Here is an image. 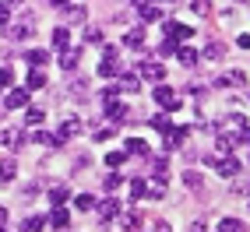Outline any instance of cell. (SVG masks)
<instances>
[{"label":"cell","mask_w":250,"mask_h":232,"mask_svg":"<svg viewBox=\"0 0 250 232\" xmlns=\"http://www.w3.org/2000/svg\"><path fill=\"white\" fill-rule=\"evenodd\" d=\"M130 197H148V183H145V179H130Z\"/></svg>","instance_id":"obj_29"},{"label":"cell","mask_w":250,"mask_h":232,"mask_svg":"<svg viewBox=\"0 0 250 232\" xmlns=\"http://www.w3.org/2000/svg\"><path fill=\"white\" fill-rule=\"evenodd\" d=\"M176 60L183 63V67H194V63H197V49H190V46H176Z\"/></svg>","instance_id":"obj_11"},{"label":"cell","mask_w":250,"mask_h":232,"mask_svg":"<svg viewBox=\"0 0 250 232\" xmlns=\"http://www.w3.org/2000/svg\"><path fill=\"white\" fill-rule=\"evenodd\" d=\"M53 4H57V7H63V4H67V0H53Z\"/></svg>","instance_id":"obj_50"},{"label":"cell","mask_w":250,"mask_h":232,"mask_svg":"<svg viewBox=\"0 0 250 232\" xmlns=\"http://www.w3.org/2000/svg\"><path fill=\"white\" fill-rule=\"evenodd\" d=\"M28 113H25V123L28 127H39L42 120H46V109H39V106H25Z\"/></svg>","instance_id":"obj_14"},{"label":"cell","mask_w":250,"mask_h":232,"mask_svg":"<svg viewBox=\"0 0 250 232\" xmlns=\"http://www.w3.org/2000/svg\"><path fill=\"white\" fill-rule=\"evenodd\" d=\"M103 113L109 116V120H113V123H120V120H124V106H120V102H116V98H109V102H106V109H103Z\"/></svg>","instance_id":"obj_17"},{"label":"cell","mask_w":250,"mask_h":232,"mask_svg":"<svg viewBox=\"0 0 250 232\" xmlns=\"http://www.w3.org/2000/svg\"><path fill=\"white\" fill-rule=\"evenodd\" d=\"M28 106V92L25 88H11L7 92V109H25Z\"/></svg>","instance_id":"obj_8"},{"label":"cell","mask_w":250,"mask_h":232,"mask_svg":"<svg viewBox=\"0 0 250 232\" xmlns=\"http://www.w3.org/2000/svg\"><path fill=\"white\" fill-rule=\"evenodd\" d=\"M36 88H46V71L32 67V74H28V92H36Z\"/></svg>","instance_id":"obj_16"},{"label":"cell","mask_w":250,"mask_h":232,"mask_svg":"<svg viewBox=\"0 0 250 232\" xmlns=\"http://www.w3.org/2000/svg\"><path fill=\"white\" fill-rule=\"evenodd\" d=\"M95 208H99V222H113V218H116V211H120V204H116L113 197H106V201H103V204H95Z\"/></svg>","instance_id":"obj_7"},{"label":"cell","mask_w":250,"mask_h":232,"mask_svg":"<svg viewBox=\"0 0 250 232\" xmlns=\"http://www.w3.org/2000/svg\"><path fill=\"white\" fill-rule=\"evenodd\" d=\"M60 67L63 71H74L78 67V49H67V46L60 49Z\"/></svg>","instance_id":"obj_13"},{"label":"cell","mask_w":250,"mask_h":232,"mask_svg":"<svg viewBox=\"0 0 250 232\" xmlns=\"http://www.w3.org/2000/svg\"><path fill=\"white\" fill-rule=\"evenodd\" d=\"M215 152H219V155H229V152H232V134H219V141H215Z\"/></svg>","instance_id":"obj_21"},{"label":"cell","mask_w":250,"mask_h":232,"mask_svg":"<svg viewBox=\"0 0 250 232\" xmlns=\"http://www.w3.org/2000/svg\"><path fill=\"white\" fill-rule=\"evenodd\" d=\"M219 232H243V222L240 218H222L219 222Z\"/></svg>","instance_id":"obj_23"},{"label":"cell","mask_w":250,"mask_h":232,"mask_svg":"<svg viewBox=\"0 0 250 232\" xmlns=\"http://www.w3.org/2000/svg\"><path fill=\"white\" fill-rule=\"evenodd\" d=\"M190 232H205V225H201V222H194V225H190Z\"/></svg>","instance_id":"obj_47"},{"label":"cell","mask_w":250,"mask_h":232,"mask_svg":"<svg viewBox=\"0 0 250 232\" xmlns=\"http://www.w3.org/2000/svg\"><path fill=\"white\" fill-rule=\"evenodd\" d=\"M166 4H173V0H166Z\"/></svg>","instance_id":"obj_52"},{"label":"cell","mask_w":250,"mask_h":232,"mask_svg":"<svg viewBox=\"0 0 250 232\" xmlns=\"http://www.w3.org/2000/svg\"><path fill=\"white\" fill-rule=\"evenodd\" d=\"M4 222H7V211H4V208H0V225H4Z\"/></svg>","instance_id":"obj_49"},{"label":"cell","mask_w":250,"mask_h":232,"mask_svg":"<svg viewBox=\"0 0 250 232\" xmlns=\"http://www.w3.org/2000/svg\"><path fill=\"white\" fill-rule=\"evenodd\" d=\"M124 152H113V155H106V165H109V169H120V165H124Z\"/></svg>","instance_id":"obj_34"},{"label":"cell","mask_w":250,"mask_h":232,"mask_svg":"<svg viewBox=\"0 0 250 232\" xmlns=\"http://www.w3.org/2000/svg\"><path fill=\"white\" fill-rule=\"evenodd\" d=\"M25 60L32 63V67H46V63H49V53H46V49H32Z\"/></svg>","instance_id":"obj_18"},{"label":"cell","mask_w":250,"mask_h":232,"mask_svg":"<svg viewBox=\"0 0 250 232\" xmlns=\"http://www.w3.org/2000/svg\"><path fill=\"white\" fill-rule=\"evenodd\" d=\"M124 155H148V144L141 137H127V148H124Z\"/></svg>","instance_id":"obj_15"},{"label":"cell","mask_w":250,"mask_h":232,"mask_svg":"<svg viewBox=\"0 0 250 232\" xmlns=\"http://www.w3.org/2000/svg\"><path fill=\"white\" fill-rule=\"evenodd\" d=\"M183 183H187L190 190H201V187H205V179H201V173H183Z\"/></svg>","instance_id":"obj_27"},{"label":"cell","mask_w":250,"mask_h":232,"mask_svg":"<svg viewBox=\"0 0 250 232\" xmlns=\"http://www.w3.org/2000/svg\"><path fill=\"white\" fill-rule=\"evenodd\" d=\"M21 229H25V232H39V229H42V218H25Z\"/></svg>","instance_id":"obj_37"},{"label":"cell","mask_w":250,"mask_h":232,"mask_svg":"<svg viewBox=\"0 0 250 232\" xmlns=\"http://www.w3.org/2000/svg\"><path fill=\"white\" fill-rule=\"evenodd\" d=\"M67 187H53V190H49V201H53V204H63V201H67Z\"/></svg>","instance_id":"obj_31"},{"label":"cell","mask_w":250,"mask_h":232,"mask_svg":"<svg viewBox=\"0 0 250 232\" xmlns=\"http://www.w3.org/2000/svg\"><path fill=\"white\" fill-rule=\"evenodd\" d=\"M124 232H141V225H138V218H127V222H124Z\"/></svg>","instance_id":"obj_43"},{"label":"cell","mask_w":250,"mask_h":232,"mask_svg":"<svg viewBox=\"0 0 250 232\" xmlns=\"http://www.w3.org/2000/svg\"><path fill=\"white\" fill-rule=\"evenodd\" d=\"M152 98H155V106H162L166 113L169 109H176L180 102H176V92L169 88V85H155V92H152Z\"/></svg>","instance_id":"obj_1"},{"label":"cell","mask_w":250,"mask_h":232,"mask_svg":"<svg viewBox=\"0 0 250 232\" xmlns=\"http://www.w3.org/2000/svg\"><path fill=\"white\" fill-rule=\"evenodd\" d=\"M134 7H138V14L145 21H159L162 18V7L155 4V0H134Z\"/></svg>","instance_id":"obj_3"},{"label":"cell","mask_w":250,"mask_h":232,"mask_svg":"<svg viewBox=\"0 0 250 232\" xmlns=\"http://www.w3.org/2000/svg\"><path fill=\"white\" fill-rule=\"evenodd\" d=\"M74 208H78V211H95V197H92V193H81L78 201H74Z\"/></svg>","instance_id":"obj_25"},{"label":"cell","mask_w":250,"mask_h":232,"mask_svg":"<svg viewBox=\"0 0 250 232\" xmlns=\"http://www.w3.org/2000/svg\"><path fill=\"white\" fill-rule=\"evenodd\" d=\"M240 141H247V144H250V127H243V137H240Z\"/></svg>","instance_id":"obj_48"},{"label":"cell","mask_w":250,"mask_h":232,"mask_svg":"<svg viewBox=\"0 0 250 232\" xmlns=\"http://www.w3.org/2000/svg\"><path fill=\"white\" fill-rule=\"evenodd\" d=\"M32 141H36V144H57V134H46V130H36V134H32Z\"/></svg>","instance_id":"obj_30"},{"label":"cell","mask_w":250,"mask_h":232,"mask_svg":"<svg viewBox=\"0 0 250 232\" xmlns=\"http://www.w3.org/2000/svg\"><path fill=\"white\" fill-rule=\"evenodd\" d=\"M0 232H4V229H0Z\"/></svg>","instance_id":"obj_53"},{"label":"cell","mask_w":250,"mask_h":232,"mask_svg":"<svg viewBox=\"0 0 250 232\" xmlns=\"http://www.w3.org/2000/svg\"><path fill=\"white\" fill-rule=\"evenodd\" d=\"M67 42H71V28H63V25H60V28L53 32V46H60V49H63Z\"/></svg>","instance_id":"obj_24"},{"label":"cell","mask_w":250,"mask_h":232,"mask_svg":"<svg viewBox=\"0 0 250 232\" xmlns=\"http://www.w3.org/2000/svg\"><path fill=\"white\" fill-rule=\"evenodd\" d=\"M215 173H219V176H229V179H232V176L240 173V162L232 158V155H222V158H219V165H215Z\"/></svg>","instance_id":"obj_6"},{"label":"cell","mask_w":250,"mask_h":232,"mask_svg":"<svg viewBox=\"0 0 250 232\" xmlns=\"http://www.w3.org/2000/svg\"><path fill=\"white\" fill-rule=\"evenodd\" d=\"M155 176H159V179L166 176V158H155Z\"/></svg>","instance_id":"obj_45"},{"label":"cell","mask_w":250,"mask_h":232,"mask_svg":"<svg viewBox=\"0 0 250 232\" xmlns=\"http://www.w3.org/2000/svg\"><path fill=\"white\" fill-rule=\"evenodd\" d=\"M7 36H11V39H28V36H36V25H32V18H21L18 25L7 28Z\"/></svg>","instance_id":"obj_5"},{"label":"cell","mask_w":250,"mask_h":232,"mask_svg":"<svg viewBox=\"0 0 250 232\" xmlns=\"http://www.w3.org/2000/svg\"><path fill=\"white\" fill-rule=\"evenodd\" d=\"M78 134H81V120H78V116H67V120L60 123V130H57V144L71 141V137H78Z\"/></svg>","instance_id":"obj_2"},{"label":"cell","mask_w":250,"mask_h":232,"mask_svg":"<svg viewBox=\"0 0 250 232\" xmlns=\"http://www.w3.org/2000/svg\"><path fill=\"white\" fill-rule=\"evenodd\" d=\"M113 74H120V63H116V60H103V63H99V77H113Z\"/></svg>","instance_id":"obj_19"},{"label":"cell","mask_w":250,"mask_h":232,"mask_svg":"<svg viewBox=\"0 0 250 232\" xmlns=\"http://www.w3.org/2000/svg\"><path fill=\"white\" fill-rule=\"evenodd\" d=\"M21 141H25V137L18 134V130H7V134H4V144H7V148H21Z\"/></svg>","instance_id":"obj_32"},{"label":"cell","mask_w":250,"mask_h":232,"mask_svg":"<svg viewBox=\"0 0 250 232\" xmlns=\"http://www.w3.org/2000/svg\"><path fill=\"white\" fill-rule=\"evenodd\" d=\"M14 173H18V165H14V162H4V165H0V183H11Z\"/></svg>","instance_id":"obj_26"},{"label":"cell","mask_w":250,"mask_h":232,"mask_svg":"<svg viewBox=\"0 0 250 232\" xmlns=\"http://www.w3.org/2000/svg\"><path fill=\"white\" fill-rule=\"evenodd\" d=\"M141 42H145V28H141V25H138V28H130L127 36H124V46H127V49H138Z\"/></svg>","instance_id":"obj_12"},{"label":"cell","mask_w":250,"mask_h":232,"mask_svg":"<svg viewBox=\"0 0 250 232\" xmlns=\"http://www.w3.org/2000/svg\"><path fill=\"white\" fill-rule=\"evenodd\" d=\"M187 134H190L187 127H169V130H166V148H180Z\"/></svg>","instance_id":"obj_9"},{"label":"cell","mask_w":250,"mask_h":232,"mask_svg":"<svg viewBox=\"0 0 250 232\" xmlns=\"http://www.w3.org/2000/svg\"><path fill=\"white\" fill-rule=\"evenodd\" d=\"M148 232H173V229H169V222H162V218H155V222H152V229H148Z\"/></svg>","instance_id":"obj_39"},{"label":"cell","mask_w":250,"mask_h":232,"mask_svg":"<svg viewBox=\"0 0 250 232\" xmlns=\"http://www.w3.org/2000/svg\"><path fill=\"white\" fill-rule=\"evenodd\" d=\"M138 88H141V85H138V77L124 71V74H120V92H138Z\"/></svg>","instance_id":"obj_20"},{"label":"cell","mask_w":250,"mask_h":232,"mask_svg":"<svg viewBox=\"0 0 250 232\" xmlns=\"http://www.w3.org/2000/svg\"><path fill=\"white\" fill-rule=\"evenodd\" d=\"M166 32H169L173 39H190L194 36V28L190 25H180V21H166Z\"/></svg>","instance_id":"obj_10"},{"label":"cell","mask_w":250,"mask_h":232,"mask_svg":"<svg viewBox=\"0 0 250 232\" xmlns=\"http://www.w3.org/2000/svg\"><path fill=\"white\" fill-rule=\"evenodd\" d=\"M152 127H155V130H162V134H166V130H169V116H166V113L152 116Z\"/></svg>","instance_id":"obj_33"},{"label":"cell","mask_w":250,"mask_h":232,"mask_svg":"<svg viewBox=\"0 0 250 232\" xmlns=\"http://www.w3.org/2000/svg\"><path fill=\"white\" fill-rule=\"evenodd\" d=\"M141 77H148V81H166V67L159 60H145L141 63Z\"/></svg>","instance_id":"obj_4"},{"label":"cell","mask_w":250,"mask_h":232,"mask_svg":"<svg viewBox=\"0 0 250 232\" xmlns=\"http://www.w3.org/2000/svg\"><path fill=\"white\" fill-rule=\"evenodd\" d=\"M240 46H243V49H250V36H240Z\"/></svg>","instance_id":"obj_46"},{"label":"cell","mask_w":250,"mask_h":232,"mask_svg":"<svg viewBox=\"0 0 250 232\" xmlns=\"http://www.w3.org/2000/svg\"><path fill=\"white\" fill-rule=\"evenodd\" d=\"M14 81V74H11V67H0V92H4L7 85Z\"/></svg>","instance_id":"obj_36"},{"label":"cell","mask_w":250,"mask_h":232,"mask_svg":"<svg viewBox=\"0 0 250 232\" xmlns=\"http://www.w3.org/2000/svg\"><path fill=\"white\" fill-rule=\"evenodd\" d=\"M205 57H208V60H222V57H226V46H222V42H208Z\"/></svg>","instance_id":"obj_22"},{"label":"cell","mask_w":250,"mask_h":232,"mask_svg":"<svg viewBox=\"0 0 250 232\" xmlns=\"http://www.w3.org/2000/svg\"><path fill=\"white\" fill-rule=\"evenodd\" d=\"M103 187H106V190H116V187H120V176H116V173L106 176V183H103Z\"/></svg>","instance_id":"obj_42"},{"label":"cell","mask_w":250,"mask_h":232,"mask_svg":"<svg viewBox=\"0 0 250 232\" xmlns=\"http://www.w3.org/2000/svg\"><path fill=\"white\" fill-rule=\"evenodd\" d=\"M7 21H11V7L0 4V25H7Z\"/></svg>","instance_id":"obj_44"},{"label":"cell","mask_w":250,"mask_h":232,"mask_svg":"<svg viewBox=\"0 0 250 232\" xmlns=\"http://www.w3.org/2000/svg\"><path fill=\"white\" fill-rule=\"evenodd\" d=\"M85 39H88V42H103V28L88 25V28H85Z\"/></svg>","instance_id":"obj_35"},{"label":"cell","mask_w":250,"mask_h":232,"mask_svg":"<svg viewBox=\"0 0 250 232\" xmlns=\"http://www.w3.org/2000/svg\"><path fill=\"white\" fill-rule=\"evenodd\" d=\"M236 193H250V176H240L236 179Z\"/></svg>","instance_id":"obj_38"},{"label":"cell","mask_w":250,"mask_h":232,"mask_svg":"<svg viewBox=\"0 0 250 232\" xmlns=\"http://www.w3.org/2000/svg\"><path fill=\"white\" fill-rule=\"evenodd\" d=\"M236 4H247V0H236Z\"/></svg>","instance_id":"obj_51"},{"label":"cell","mask_w":250,"mask_h":232,"mask_svg":"<svg viewBox=\"0 0 250 232\" xmlns=\"http://www.w3.org/2000/svg\"><path fill=\"white\" fill-rule=\"evenodd\" d=\"M109 137H113V127H103V130L95 127V141H109Z\"/></svg>","instance_id":"obj_40"},{"label":"cell","mask_w":250,"mask_h":232,"mask_svg":"<svg viewBox=\"0 0 250 232\" xmlns=\"http://www.w3.org/2000/svg\"><path fill=\"white\" fill-rule=\"evenodd\" d=\"M49 222H53L57 229H63V225H67V211H63V204H57V211L49 214Z\"/></svg>","instance_id":"obj_28"},{"label":"cell","mask_w":250,"mask_h":232,"mask_svg":"<svg viewBox=\"0 0 250 232\" xmlns=\"http://www.w3.org/2000/svg\"><path fill=\"white\" fill-rule=\"evenodd\" d=\"M194 11H197V14H208L211 4H208V0H194Z\"/></svg>","instance_id":"obj_41"}]
</instances>
